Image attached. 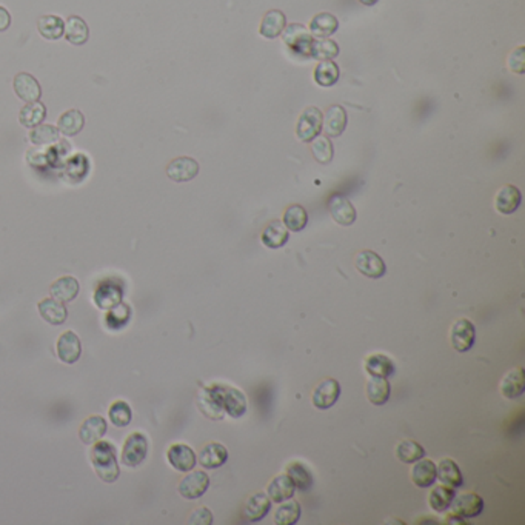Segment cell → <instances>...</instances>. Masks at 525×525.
<instances>
[{"mask_svg": "<svg viewBox=\"0 0 525 525\" xmlns=\"http://www.w3.org/2000/svg\"><path fill=\"white\" fill-rule=\"evenodd\" d=\"M438 468V477L442 484L458 488L464 484V475L460 472L459 465L451 459H442Z\"/></svg>", "mask_w": 525, "mask_h": 525, "instance_id": "obj_33", "label": "cell"}, {"mask_svg": "<svg viewBox=\"0 0 525 525\" xmlns=\"http://www.w3.org/2000/svg\"><path fill=\"white\" fill-rule=\"evenodd\" d=\"M208 388H210L211 393L216 396V399L219 401L223 411L230 414L231 418L239 419L247 413L248 404H247V397L245 394H243V392L238 390V388H234V387L222 385V384H214Z\"/></svg>", "mask_w": 525, "mask_h": 525, "instance_id": "obj_2", "label": "cell"}, {"mask_svg": "<svg viewBox=\"0 0 525 525\" xmlns=\"http://www.w3.org/2000/svg\"><path fill=\"white\" fill-rule=\"evenodd\" d=\"M208 487H210V476L202 472V470H197V472H193L192 470V472L179 482L177 490L180 496L185 497V499L193 501L202 497L206 493Z\"/></svg>", "mask_w": 525, "mask_h": 525, "instance_id": "obj_8", "label": "cell"}, {"mask_svg": "<svg viewBox=\"0 0 525 525\" xmlns=\"http://www.w3.org/2000/svg\"><path fill=\"white\" fill-rule=\"evenodd\" d=\"M359 2L362 5H365V6H373V5H376L379 2V0H359Z\"/></svg>", "mask_w": 525, "mask_h": 525, "instance_id": "obj_52", "label": "cell"}, {"mask_svg": "<svg viewBox=\"0 0 525 525\" xmlns=\"http://www.w3.org/2000/svg\"><path fill=\"white\" fill-rule=\"evenodd\" d=\"M108 416H110L113 425H116V427H119V429H123L126 427V425H130L131 418H133V411L130 409V405L125 401H116L111 404Z\"/></svg>", "mask_w": 525, "mask_h": 525, "instance_id": "obj_45", "label": "cell"}, {"mask_svg": "<svg viewBox=\"0 0 525 525\" xmlns=\"http://www.w3.org/2000/svg\"><path fill=\"white\" fill-rule=\"evenodd\" d=\"M314 80L321 87H333L339 80V67L333 60H321L314 70Z\"/></svg>", "mask_w": 525, "mask_h": 525, "instance_id": "obj_43", "label": "cell"}, {"mask_svg": "<svg viewBox=\"0 0 525 525\" xmlns=\"http://www.w3.org/2000/svg\"><path fill=\"white\" fill-rule=\"evenodd\" d=\"M122 301V288L116 285H101L94 293V304L99 309L111 310Z\"/></svg>", "mask_w": 525, "mask_h": 525, "instance_id": "obj_34", "label": "cell"}, {"mask_svg": "<svg viewBox=\"0 0 525 525\" xmlns=\"http://www.w3.org/2000/svg\"><path fill=\"white\" fill-rule=\"evenodd\" d=\"M507 63H509V68L513 72H516V74H524L525 72V48L518 47L516 50H513Z\"/></svg>", "mask_w": 525, "mask_h": 525, "instance_id": "obj_49", "label": "cell"}, {"mask_svg": "<svg viewBox=\"0 0 525 525\" xmlns=\"http://www.w3.org/2000/svg\"><path fill=\"white\" fill-rule=\"evenodd\" d=\"M311 153H313V158L319 162V164L322 165H327L331 162L333 159V143L328 138H316L311 140Z\"/></svg>", "mask_w": 525, "mask_h": 525, "instance_id": "obj_46", "label": "cell"}, {"mask_svg": "<svg viewBox=\"0 0 525 525\" xmlns=\"http://www.w3.org/2000/svg\"><path fill=\"white\" fill-rule=\"evenodd\" d=\"M328 210L330 214L334 219V222L342 225V227H350L356 222V208L348 201L347 197L341 194H334L330 202H328Z\"/></svg>", "mask_w": 525, "mask_h": 525, "instance_id": "obj_13", "label": "cell"}, {"mask_svg": "<svg viewBox=\"0 0 525 525\" xmlns=\"http://www.w3.org/2000/svg\"><path fill=\"white\" fill-rule=\"evenodd\" d=\"M451 512L463 519L477 518L484 510V499L476 493H464L455 496L451 501Z\"/></svg>", "mask_w": 525, "mask_h": 525, "instance_id": "obj_11", "label": "cell"}, {"mask_svg": "<svg viewBox=\"0 0 525 525\" xmlns=\"http://www.w3.org/2000/svg\"><path fill=\"white\" fill-rule=\"evenodd\" d=\"M147 455H148V438L145 436L143 433L136 431L131 433L123 443L121 463L125 467L136 468L143 463Z\"/></svg>", "mask_w": 525, "mask_h": 525, "instance_id": "obj_4", "label": "cell"}, {"mask_svg": "<svg viewBox=\"0 0 525 525\" xmlns=\"http://www.w3.org/2000/svg\"><path fill=\"white\" fill-rule=\"evenodd\" d=\"M282 38L288 50L296 54V56L311 57V47L314 38L304 25L292 23L285 26V30L282 31Z\"/></svg>", "mask_w": 525, "mask_h": 525, "instance_id": "obj_3", "label": "cell"}, {"mask_svg": "<svg viewBox=\"0 0 525 525\" xmlns=\"http://www.w3.org/2000/svg\"><path fill=\"white\" fill-rule=\"evenodd\" d=\"M197 460L201 467L208 470H216L222 467L228 460V450L219 442H210L201 450Z\"/></svg>", "mask_w": 525, "mask_h": 525, "instance_id": "obj_17", "label": "cell"}, {"mask_svg": "<svg viewBox=\"0 0 525 525\" xmlns=\"http://www.w3.org/2000/svg\"><path fill=\"white\" fill-rule=\"evenodd\" d=\"M301 504L292 497V499L279 502V507L275 513V522L279 525H294L301 519Z\"/></svg>", "mask_w": 525, "mask_h": 525, "instance_id": "obj_36", "label": "cell"}, {"mask_svg": "<svg viewBox=\"0 0 525 525\" xmlns=\"http://www.w3.org/2000/svg\"><path fill=\"white\" fill-rule=\"evenodd\" d=\"M45 117H47V108L42 102H30L26 104L19 113V122L25 128H34V126L40 125Z\"/></svg>", "mask_w": 525, "mask_h": 525, "instance_id": "obj_39", "label": "cell"}, {"mask_svg": "<svg viewBox=\"0 0 525 525\" xmlns=\"http://www.w3.org/2000/svg\"><path fill=\"white\" fill-rule=\"evenodd\" d=\"M355 265L360 275L370 279H379L387 273V265L384 259L377 253L371 250H362L355 258Z\"/></svg>", "mask_w": 525, "mask_h": 525, "instance_id": "obj_9", "label": "cell"}, {"mask_svg": "<svg viewBox=\"0 0 525 525\" xmlns=\"http://www.w3.org/2000/svg\"><path fill=\"white\" fill-rule=\"evenodd\" d=\"M339 21L331 13L316 14L310 22V33L314 39H328L338 31Z\"/></svg>", "mask_w": 525, "mask_h": 525, "instance_id": "obj_25", "label": "cell"}, {"mask_svg": "<svg viewBox=\"0 0 525 525\" xmlns=\"http://www.w3.org/2000/svg\"><path fill=\"white\" fill-rule=\"evenodd\" d=\"M455 496H456V493H455L453 487L442 484V485H438V487L433 488L430 496H429V504L434 512L442 513V512H446V510L450 509L451 501H453Z\"/></svg>", "mask_w": 525, "mask_h": 525, "instance_id": "obj_38", "label": "cell"}, {"mask_svg": "<svg viewBox=\"0 0 525 525\" xmlns=\"http://www.w3.org/2000/svg\"><path fill=\"white\" fill-rule=\"evenodd\" d=\"M394 362L390 359V356L382 355V353H375V355H370L365 359V371L370 376L390 377L394 373Z\"/></svg>", "mask_w": 525, "mask_h": 525, "instance_id": "obj_30", "label": "cell"}, {"mask_svg": "<svg viewBox=\"0 0 525 525\" xmlns=\"http://www.w3.org/2000/svg\"><path fill=\"white\" fill-rule=\"evenodd\" d=\"M285 26H287L285 14L279 10H271L264 16V19H262L259 33L262 38L265 39H276L282 34Z\"/></svg>", "mask_w": 525, "mask_h": 525, "instance_id": "obj_26", "label": "cell"}, {"mask_svg": "<svg viewBox=\"0 0 525 525\" xmlns=\"http://www.w3.org/2000/svg\"><path fill=\"white\" fill-rule=\"evenodd\" d=\"M128 318H130L128 305H116L114 309H111V311L108 313V316H106L108 328L117 330V328L123 327V325L128 322Z\"/></svg>", "mask_w": 525, "mask_h": 525, "instance_id": "obj_48", "label": "cell"}, {"mask_svg": "<svg viewBox=\"0 0 525 525\" xmlns=\"http://www.w3.org/2000/svg\"><path fill=\"white\" fill-rule=\"evenodd\" d=\"M438 479V468L431 459H419L411 468V481L416 487L427 488L431 487Z\"/></svg>", "mask_w": 525, "mask_h": 525, "instance_id": "obj_19", "label": "cell"}, {"mask_svg": "<svg viewBox=\"0 0 525 525\" xmlns=\"http://www.w3.org/2000/svg\"><path fill=\"white\" fill-rule=\"evenodd\" d=\"M57 356L65 364H76L82 355V343L74 331L62 333L57 339Z\"/></svg>", "mask_w": 525, "mask_h": 525, "instance_id": "obj_14", "label": "cell"}, {"mask_svg": "<svg viewBox=\"0 0 525 525\" xmlns=\"http://www.w3.org/2000/svg\"><path fill=\"white\" fill-rule=\"evenodd\" d=\"M30 139L34 145H52L59 139V130L52 125H38L30 133Z\"/></svg>", "mask_w": 525, "mask_h": 525, "instance_id": "obj_47", "label": "cell"}, {"mask_svg": "<svg viewBox=\"0 0 525 525\" xmlns=\"http://www.w3.org/2000/svg\"><path fill=\"white\" fill-rule=\"evenodd\" d=\"M38 30L42 38L47 40H57L63 35V31H65V23H63L59 16L47 14L42 16L38 21Z\"/></svg>", "mask_w": 525, "mask_h": 525, "instance_id": "obj_37", "label": "cell"}, {"mask_svg": "<svg viewBox=\"0 0 525 525\" xmlns=\"http://www.w3.org/2000/svg\"><path fill=\"white\" fill-rule=\"evenodd\" d=\"M522 201V194L518 187L504 185L494 197V206L501 214H513L518 210Z\"/></svg>", "mask_w": 525, "mask_h": 525, "instance_id": "obj_18", "label": "cell"}, {"mask_svg": "<svg viewBox=\"0 0 525 525\" xmlns=\"http://www.w3.org/2000/svg\"><path fill=\"white\" fill-rule=\"evenodd\" d=\"M65 38L72 45H84L89 38V30L87 22L79 16H71L65 22Z\"/></svg>", "mask_w": 525, "mask_h": 525, "instance_id": "obj_32", "label": "cell"}, {"mask_svg": "<svg viewBox=\"0 0 525 525\" xmlns=\"http://www.w3.org/2000/svg\"><path fill=\"white\" fill-rule=\"evenodd\" d=\"M287 475L292 477L294 487L301 492H309L313 487V475L302 463H292L287 465Z\"/></svg>", "mask_w": 525, "mask_h": 525, "instance_id": "obj_41", "label": "cell"}, {"mask_svg": "<svg viewBox=\"0 0 525 525\" xmlns=\"http://www.w3.org/2000/svg\"><path fill=\"white\" fill-rule=\"evenodd\" d=\"M339 56V45L331 39H318L313 42L311 57L318 60H333Z\"/></svg>", "mask_w": 525, "mask_h": 525, "instance_id": "obj_44", "label": "cell"}, {"mask_svg": "<svg viewBox=\"0 0 525 525\" xmlns=\"http://www.w3.org/2000/svg\"><path fill=\"white\" fill-rule=\"evenodd\" d=\"M13 88L17 97L22 99L26 104L38 102L42 96V87L38 82V79L28 74V72H19V74L14 77Z\"/></svg>", "mask_w": 525, "mask_h": 525, "instance_id": "obj_12", "label": "cell"}, {"mask_svg": "<svg viewBox=\"0 0 525 525\" xmlns=\"http://www.w3.org/2000/svg\"><path fill=\"white\" fill-rule=\"evenodd\" d=\"M451 346L459 353H465L472 350L476 342V327L472 321L465 318L458 319L450 330Z\"/></svg>", "mask_w": 525, "mask_h": 525, "instance_id": "obj_7", "label": "cell"}, {"mask_svg": "<svg viewBox=\"0 0 525 525\" xmlns=\"http://www.w3.org/2000/svg\"><path fill=\"white\" fill-rule=\"evenodd\" d=\"M167 459L171 467L182 473L192 472L197 464V455L187 443H173L167 451Z\"/></svg>", "mask_w": 525, "mask_h": 525, "instance_id": "obj_10", "label": "cell"}, {"mask_svg": "<svg viewBox=\"0 0 525 525\" xmlns=\"http://www.w3.org/2000/svg\"><path fill=\"white\" fill-rule=\"evenodd\" d=\"M341 393L342 388L336 379L327 377L314 388V392L311 394V402L318 410H330L331 407H334V404L338 402Z\"/></svg>", "mask_w": 525, "mask_h": 525, "instance_id": "obj_6", "label": "cell"}, {"mask_svg": "<svg viewBox=\"0 0 525 525\" xmlns=\"http://www.w3.org/2000/svg\"><path fill=\"white\" fill-rule=\"evenodd\" d=\"M79 280L72 276H63L59 277L56 282L51 285V296L56 299V301L67 304L72 302L79 294Z\"/></svg>", "mask_w": 525, "mask_h": 525, "instance_id": "obj_27", "label": "cell"}, {"mask_svg": "<svg viewBox=\"0 0 525 525\" xmlns=\"http://www.w3.org/2000/svg\"><path fill=\"white\" fill-rule=\"evenodd\" d=\"M501 393L507 399H516L525 390V371L522 367H516L507 373L499 385Z\"/></svg>", "mask_w": 525, "mask_h": 525, "instance_id": "obj_23", "label": "cell"}, {"mask_svg": "<svg viewBox=\"0 0 525 525\" xmlns=\"http://www.w3.org/2000/svg\"><path fill=\"white\" fill-rule=\"evenodd\" d=\"M294 490H296L294 482L292 481V477L285 473V475H277L273 477V481H271L268 485L267 494L271 499V502L279 504L287 499H292V497L294 496Z\"/></svg>", "mask_w": 525, "mask_h": 525, "instance_id": "obj_24", "label": "cell"}, {"mask_svg": "<svg viewBox=\"0 0 525 525\" xmlns=\"http://www.w3.org/2000/svg\"><path fill=\"white\" fill-rule=\"evenodd\" d=\"M262 243L271 250L282 248L289 239V231L287 230L285 225L280 221L271 222L267 225V228L262 231Z\"/></svg>", "mask_w": 525, "mask_h": 525, "instance_id": "obj_29", "label": "cell"}, {"mask_svg": "<svg viewBox=\"0 0 525 525\" xmlns=\"http://www.w3.org/2000/svg\"><path fill=\"white\" fill-rule=\"evenodd\" d=\"M347 126V111L341 105L330 106L322 116V130L327 138H339Z\"/></svg>", "mask_w": 525, "mask_h": 525, "instance_id": "obj_16", "label": "cell"}, {"mask_svg": "<svg viewBox=\"0 0 525 525\" xmlns=\"http://www.w3.org/2000/svg\"><path fill=\"white\" fill-rule=\"evenodd\" d=\"M425 448L416 441H402L396 446V456L404 464H414L416 460L425 458Z\"/></svg>", "mask_w": 525, "mask_h": 525, "instance_id": "obj_42", "label": "cell"}, {"mask_svg": "<svg viewBox=\"0 0 525 525\" xmlns=\"http://www.w3.org/2000/svg\"><path fill=\"white\" fill-rule=\"evenodd\" d=\"M365 392H367L368 401L371 404L381 407V405H385L388 401H390L392 385H390V382H388L387 377L370 376L367 387H365Z\"/></svg>", "mask_w": 525, "mask_h": 525, "instance_id": "obj_21", "label": "cell"}, {"mask_svg": "<svg viewBox=\"0 0 525 525\" xmlns=\"http://www.w3.org/2000/svg\"><path fill=\"white\" fill-rule=\"evenodd\" d=\"M197 407L206 418H210L213 421L223 419L225 411L208 387H205L204 390L197 394Z\"/></svg>", "mask_w": 525, "mask_h": 525, "instance_id": "obj_31", "label": "cell"}, {"mask_svg": "<svg viewBox=\"0 0 525 525\" xmlns=\"http://www.w3.org/2000/svg\"><path fill=\"white\" fill-rule=\"evenodd\" d=\"M85 117L79 110H70L63 113L57 121V130L63 136H76L84 130Z\"/></svg>", "mask_w": 525, "mask_h": 525, "instance_id": "obj_35", "label": "cell"}, {"mask_svg": "<svg viewBox=\"0 0 525 525\" xmlns=\"http://www.w3.org/2000/svg\"><path fill=\"white\" fill-rule=\"evenodd\" d=\"M282 223L287 227L288 231H302L306 223H309V213H306L302 205H292L288 206L284 213Z\"/></svg>", "mask_w": 525, "mask_h": 525, "instance_id": "obj_40", "label": "cell"}, {"mask_svg": "<svg viewBox=\"0 0 525 525\" xmlns=\"http://www.w3.org/2000/svg\"><path fill=\"white\" fill-rule=\"evenodd\" d=\"M322 131V113L319 108L309 106L301 114L296 126L297 138L302 142H311Z\"/></svg>", "mask_w": 525, "mask_h": 525, "instance_id": "obj_5", "label": "cell"}, {"mask_svg": "<svg viewBox=\"0 0 525 525\" xmlns=\"http://www.w3.org/2000/svg\"><path fill=\"white\" fill-rule=\"evenodd\" d=\"M271 510V499L265 493H255L250 496L245 502V509H243V518L248 522H258L264 519Z\"/></svg>", "mask_w": 525, "mask_h": 525, "instance_id": "obj_22", "label": "cell"}, {"mask_svg": "<svg viewBox=\"0 0 525 525\" xmlns=\"http://www.w3.org/2000/svg\"><path fill=\"white\" fill-rule=\"evenodd\" d=\"M199 175V164L193 158H177L167 167V176L175 182H189Z\"/></svg>", "mask_w": 525, "mask_h": 525, "instance_id": "obj_15", "label": "cell"}, {"mask_svg": "<svg viewBox=\"0 0 525 525\" xmlns=\"http://www.w3.org/2000/svg\"><path fill=\"white\" fill-rule=\"evenodd\" d=\"M11 25V16L6 11V8L0 6V33L6 31Z\"/></svg>", "mask_w": 525, "mask_h": 525, "instance_id": "obj_51", "label": "cell"}, {"mask_svg": "<svg viewBox=\"0 0 525 525\" xmlns=\"http://www.w3.org/2000/svg\"><path fill=\"white\" fill-rule=\"evenodd\" d=\"M106 433V421L102 416H89L79 429V438L85 446H93L101 441Z\"/></svg>", "mask_w": 525, "mask_h": 525, "instance_id": "obj_20", "label": "cell"}, {"mask_svg": "<svg viewBox=\"0 0 525 525\" xmlns=\"http://www.w3.org/2000/svg\"><path fill=\"white\" fill-rule=\"evenodd\" d=\"M89 459H92L94 472L101 477V481L106 484H113L117 481L121 470L119 464H117L116 450L110 442L101 439L93 443L92 450H89Z\"/></svg>", "mask_w": 525, "mask_h": 525, "instance_id": "obj_1", "label": "cell"}, {"mask_svg": "<svg viewBox=\"0 0 525 525\" xmlns=\"http://www.w3.org/2000/svg\"><path fill=\"white\" fill-rule=\"evenodd\" d=\"M188 524L192 525H211L213 524V513L206 509V507H201L192 513L188 519Z\"/></svg>", "mask_w": 525, "mask_h": 525, "instance_id": "obj_50", "label": "cell"}, {"mask_svg": "<svg viewBox=\"0 0 525 525\" xmlns=\"http://www.w3.org/2000/svg\"><path fill=\"white\" fill-rule=\"evenodd\" d=\"M38 309H39L42 319L51 325H62L68 318V311L65 309V305L56 301L54 297L43 299V301L38 304Z\"/></svg>", "mask_w": 525, "mask_h": 525, "instance_id": "obj_28", "label": "cell"}]
</instances>
